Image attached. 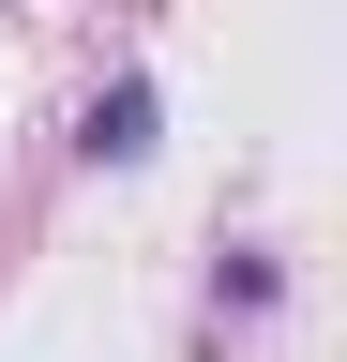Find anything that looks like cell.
<instances>
[{"label":"cell","mask_w":347,"mask_h":362,"mask_svg":"<svg viewBox=\"0 0 347 362\" xmlns=\"http://www.w3.org/2000/svg\"><path fill=\"white\" fill-rule=\"evenodd\" d=\"M151 121H166V106H151V76H106V90H91V121H76V151H91V166H151V151H166Z\"/></svg>","instance_id":"obj_1"}]
</instances>
